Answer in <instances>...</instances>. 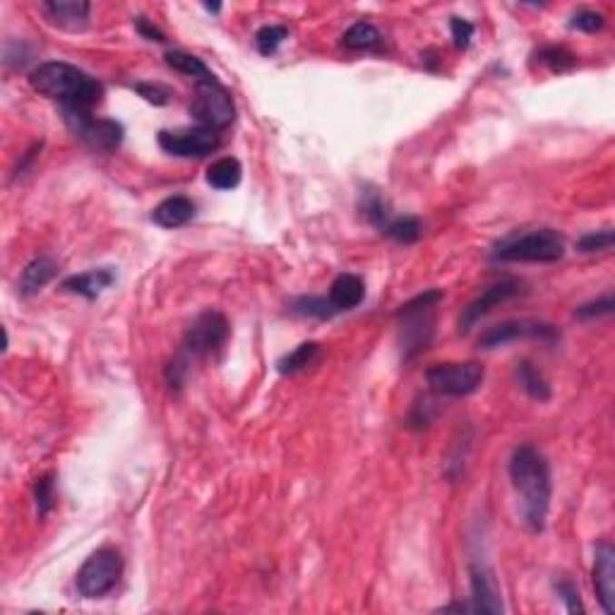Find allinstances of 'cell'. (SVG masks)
<instances>
[{
    "instance_id": "obj_1",
    "label": "cell",
    "mask_w": 615,
    "mask_h": 615,
    "mask_svg": "<svg viewBox=\"0 0 615 615\" xmlns=\"http://www.w3.org/2000/svg\"><path fill=\"white\" fill-rule=\"evenodd\" d=\"M510 479L521 501V517L527 521V527L539 534L546 527L551 495H553L548 460L534 445L517 447L510 460Z\"/></svg>"
},
{
    "instance_id": "obj_2",
    "label": "cell",
    "mask_w": 615,
    "mask_h": 615,
    "mask_svg": "<svg viewBox=\"0 0 615 615\" xmlns=\"http://www.w3.org/2000/svg\"><path fill=\"white\" fill-rule=\"evenodd\" d=\"M29 84L39 94L61 104L63 109L92 111L104 96L102 84L94 77H89L77 65H70V63L63 61L39 63L29 73Z\"/></svg>"
},
{
    "instance_id": "obj_3",
    "label": "cell",
    "mask_w": 615,
    "mask_h": 615,
    "mask_svg": "<svg viewBox=\"0 0 615 615\" xmlns=\"http://www.w3.org/2000/svg\"><path fill=\"white\" fill-rule=\"evenodd\" d=\"M445 293L440 289H431L421 296L412 298L397 311L399 322V349L402 359L412 361L431 346L435 337V315Z\"/></svg>"
},
{
    "instance_id": "obj_4",
    "label": "cell",
    "mask_w": 615,
    "mask_h": 615,
    "mask_svg": "<svg viewBox=\"0 0 615 615\" xmlns=\"http://www.w3.org/2000/svg\"><path fill=\"white\" fill-rule=\"evenodd\" d=\"M565 255V238L553 229H536L498 243L493 260L501 263H558Z\"/></svg>"
},
{
    "instance_id": "obj_5",
    "label": "cell",
    "mask_w": 615,
    "mask_h": 615,
    "mask_svg": "<svg viewBox=\"0 0 615 615\" xmlns=\"http://www.w3.org/2000/svg\"><path fill=\"white\" fill-rule=\"evenodd\" d=\"M190 115L195 118L197 125L210 130L229 128L236 118V106L231 99V92L222 82L212 74L207 80L195 82V96L190 104Z\"/></svg>"
},
{
    "instance_id": "obj_6",
    "label": "cell",
    "mask_w": 615,
    "mask_h": 615,
    "mask_svg": "<svg viewBox=\"0 0 615 615\" xmlns=\"http://www.w3.org/2000/svg\"><path fill=\"white\" fill-rule=\"evenodd\" d=\"M123 575V558L121 553L111 546H104L99 551L89 555L84 565L77 572V591L84 599H102L104 594H109L111 589L118 584Z\"/></svg>"
},
{
    "instance_id": "obj_7",
    "label": "cell",
    "mask_w": 615,
    "mask_h": 615,
    "mask_svg": "<svg viewBox=\"0 0 615 615\" xmlns=\"http://www.w3.org/2000/svg\"><path fill=\"white\" fill-rule=\"evenodd\" d=\"M229 339V320L219 311L200 312L183 337V356L190 359H204L217 349H222Z\"/></svg>"
},
{
    "instance_id": "obj_8",
    "label": "cell",
    "mask_w": 615,
    "mask_h": 615,
    "mask_svg": "<svg viewBox=\"0 0 615 615\" xmlns=\"http://www.w3.org/2000/svg\"><path fill=\"white\" fill-rule=\"evenodd\" d=\"M483 378H486V371L476 361H467V363H438L433 368H428L426 372L428 387L435 394H440V397H467V394L479 390Z\"/></svg>"
},
{
    "instance_id": "obj_9",
    "label": "cell",
    "mask_w": 615,
    "mask_h": 615,
    "mask_svg": "<svg viewBox=\"0 0 615 615\" xmlns=\"http://www.w3.org/2000/svg\"><path fill=\"white\" fill-rule=\"evenodd\" d=\"M65 123L73 130L74 135L80 137L82 143H87L89 147L96 152H115L123 143V125L121 123L111 121V118H96L92 111L80 109H63Z\"/></svg>"
},
{
    "instance_id": "obj_10",
    "label": "cell",
    "mask_w": 615,
    "mask_h": 615,
    "mask_svg": "<svg viewBox=\"0 0 615 615\" xmlns=\"http://www.w3.org/2000/svg\"><path fill=\"white\" fill-rule=\"evenodd\" d=\"M217 130L203 128H183V130H162L159 133V147L166 154L181 156V159H203L219 149Z\"/></svg>"
},
{
    "instance_id": "obj_11",
    "label": "cell",
    "mask_w": 615,
    "mask_h": 615,
    "mask_svg": "<svg viewBox=\"0 0 615 615\" xmlns=\"http://www.w3.org/2000/svg\"><path fill=\"white\" fill-rule=\"evenodd\" d=\"M517 339H541V342H555L558 330L541 320H505L501 325L488 327L479 339V349H498Z\"/></svg>"
},
{
    "instance_id": "obj_12",
    "label": "cell",
    "mask_w": 615,
    "mask_h": 615,
    "mask_svg": "<svg viewBox=\"0 0 615 615\" xmlns=\"http://www.w3.org/2000/svg\"><path fill=\"white\" fill-rule=\"evenodd\" d=\"M520 282H514V279H502V282H498V284L488 286L481 296H476L471 301V303L461 311L460 315V332L461 334H467V332H471V327L479 322L481 318H486L488 312L493 311L495 305L505 303V301H510L512 296H517L520 293Z\"/></svg>"
},
{
    "instance_id": "obj_13",
    "label": "cell",
    "mask_w": 615,
    "mask_h": 615,
    "mask_svg": "<svg viewBox=\"0 0 615 615\" xmlns=\"http://www.w3.org/2000/svg\"><path fill=\"white\" fill-rule=\"evenodd\" d=\"M471 610L476 613H502L501 589L493 572L483 562H471Z\"/></svg>"
},
{
    "instance_id": "obj_14",
    "label": "cell",
    "mask_w": 615,
    "mask_h": 615,
    "mask_svg": "<svg viewBox=\"0 0 615 615\" xmlns=\"http://www.w3.org/2000/svg\"><path fill=\"white\" fill-rule=\"evenodd\" d=\"M594 589L606 613H615V551L610 543H599L594 555Z\"/></svg>"
},
{
    "instance_id": "obj_15",
    "label": "cell",
    "mask_w": 615,
    "mask_h": 615,
    "mask_svg": "<svg viewBox=\"0 0 615 615\" xmlns=\"http://www.w3.org/2000/svg\"><path fill=\"white\" fill-rule=\"evenodd\" d=\"M41 10L55 27L68 29V32H82L89 27L92 5L84 0H46L41 3Z\"/></svg>"
},
{
    "instance_id": "obj_16",
    "label": "cell",
    "mask_w": 615,
    "mask_h": 615,
    "mask_svg": "<svg viewBox=\"0 0 615 615\" xmlns=\"http://www.w3.org/2000/svg\"><path fill=\"white\" fill-rule=\"evenodd\" d=\"M365 298V284L359 274H339L330 286V305L334 308V312L353 311L356 305L363 303Z\"/></svg>"
},
{
    "instance_id": "obj_17",
    "label": "cell",
    "mask_w": 615,
    "mask_h": 615,
    "mask_svg": "<svg viewBox=\"0 0 615 615\" xmlns=\"http://www.w3.org/2000/svg\"><path fill=\"white\" fill-rule=\"evenodd\" d=\"M115 282V272L111 267H102V270H89L82 272V274H74L63 282V289L70 291V293H77V296L87 298V301H94V298L102 296L104 289H109Z\"/></svg>"
},
{
    "instance_id": "obj_18",
    "label": "cell",
    "mask_w": 615,
    "mask_h": 615,
    "mask_svg": "<svg viewBox=\"0 0 615 615\" xmlns=\"http://www.w3.org/2000/svg\"><path fill=\"white\" fill-rule=\"evenodd\" d=\"M193 217H195V203L185 195L166 197V200L156 204L154 212H152V222L159 223L162 229H178V226H185Z\"/></svg>"
},
{
    "instance_id": "obj_19",
    "label": "cell",
    "mask_w": 615,
    "mask_h": 615,
    "mask_svg": "<svg viewBox=\"0 0 615 615\" xmlns=\"http://www.w3.org/2000/svg\"><path fill=\"white\" fill-rule=\"evenodd\" d=\"M58 263L51 255H39L22 270L20 277V293L22 296H35L44 286L55 277Z\"/></svg>"
},
{
    "instance_id": "obj_20",
    "label": "cell",
    "mask_w": 615,
    "mask_h": 615,
    "mask_svg": "<svg viewBox=\"0 0 615 615\" xmlns=\"http://www.w3.org/2000/svg\"><path fill=\"white\" fill-rule=\"evenodd\" d=\"M342 44H344L349 51H382V35L380 29L372 25V22H356L352 27L346 29L344 36H342Z\"/></svg>"
},
{
    "instance_id": "obj_21",
    "label": "cell",
    "mask_w": 615,
    "mask_h": 615,
    "mask_svg": "<svg viewBox=\"0 0 615 615\" xmlns=\"http://www.w3.org/2000/svg\"><path fill=\"white\" fill-rule=\"evenodd\" d=\"M322 356V346L318 342H303L301 346H296L293 352L286 353L284 359L277 363V371L282 375H296V372L305 371V368H311L315 365Z\"/></svg>"
},
{
    "instance_id": "obj_22",
    "label": "cell",
    "mask_w": 615,
    "mask_h": 615,
    "mask_svg": "<svg viewBox=\"0 0 615 615\" xmlns=\"http://www.w3.org/2000/svg\"><path fill=\"white\" fill-rule=\"evenodd\" d=\"M241 178H243V169H241V162L233 159V156L217 159V162L212 164L210 169H207V183H210L212 188H217V190L238 188Z\"/></svg>"
},
{
    "instance_id": "obj_23",
    "label": "cell",
    "mask_w": 615,
    "mask_h": 615,
    "mask_svg": "<svg viewBox=\"0 0 615 615\" xmlns=\"http://www.w3.org/2000/svg\"><path fill=\"white\" fill-rule=\"evenodd\" d=\"M517 380H520L521 390L529 394L536 402H548L551 399V385H548V380L543 378L541 371L531 365L529 361H521L517 365Z\"/></svg>"
},
{
    "instance_id": "obj_24",
    "label": "cell",
    "mask_w": 615,
    "mask_h": 615,
    "mask_svg": "<svg viewBox=\"0 0 615 615\" xmlns=\"http://www.w3.org/2000/svg\"><path fill=\"white\" fill-rule=\"evenodd\" d=\"M361 214H363L372 226H378V229H385L387 223L392 222V212H390V204L382 195H380L378 190H368L361 195V204H359Z\"/></svg>"
},
{
    "instance_id": "obj_25",
    "label": "cell",
    "mask_w": 615,
    "mask_h": 615,
    "mask_svg": "<svg viewBox=\"0 0 615 615\" xmlns=\"http://www.w3.org/2000/svg\"><path fill=\"white\" fill-rule=\"evenodd\" d=\"M166 63H169L174 70H178V73L188 74V77H195V82L207 80V77L214 74L203 61H200V58H197V55L185 54V51H169V54H166Z\"/></svg>"
},
{
    "instance_id": "obj_26",
    "label": "cell",
    "mask_w": 615,
    "mask_h": 615,
    "mask_svg": "<svg viewBox=\"0 0 615 615\" xmlns=\"http://www.w3.org/2000/svg\"><path fill=\"white\" fill-rule=\"evenodd\" d=\"M382 233L392 238V241H397V243L409 245L416 243L423 231H421V222L416 217H399L387 223Z\"/></svg>"
},
{
    "instance_id": "obj_27",
    "label": "cell",
    "mask_w": 615,
    "mask_h": 615,
    "mask_svg": "<svg viewBox=\"0 0 615 615\" xmlns=\"http://www.w3.org/2000/svg\"><path fill=\"white\" fill-rule=\"evenodd\" d=\"M536 61L543 63L546 68H551L553 73H565V70L575 68L577 58L570 54L568 48L562 46H546L536 54Z\"/></svg>"
},
{
    "instance_id": "obj_28",
    "label": "cell",
    "mask_w": 615,
    "mask_h": 615,
    "mask_svg": "<svg viewBox=\"0 0 615 615\" xmlns=\"http://www.w3.org/2000/svg\"><path fill=\"white\" fill-rule=\"evenodd\" d=\"M293 312H298V315H311V318L320 320H330L337 315L334 308L330 305V301H327V296L296 298V301H293Z\"/></svg>"
},
{
    "instance_id": "obj_29",
    "label": "cell",
    "mask_w": 615,
    "mask_h": 615,
    "mask_svg": "<svg viewBox=\"0 0 615 615\" xmlns=\"http://www.w3.org/2000/svg\"><path fill=\"white\" fill-rule=\"evenodd\" d=\"M289 39V29L284 25H267L255 35V44L257 51L263 55H272L277 54V48Z\"/></svg>"
},
{
    "instance_id": "obj_30",
    "label": "cell",
    "mask_w": 615,
    "mask_h": 615,
    "mask_svg": "<svg viewBox=\"0 0 615 615\" xmlns=\"http://www.w3.org/2000/svg\"><path fill=\"white\" fill-rule=\"evenodd\" d=\"M35 498H36V512H39V517H46V514L55 507V476L54 473H46V476H41V479L36 481Z\"/></svg>"
},
{
    "instance_id": "obj_31",
    "label": "cell",
    "mask_w": 615,
    "mask_h": 615,
    "mask_svg": "<svg viewBox=\"0 0 615 615\" xmlns=\"http://www.w3.org/2000/svg\"><path fill=\"white\" fill-rule=\"evenodd\" d=\"M613 243H615V233L610 229H606V231H596V233H587V236H581L577 248H580L581 253H603V251H610Z\"/></svg>"
},
{
    "instance_id": "obj_32",
    "label": "cell",
    "mask_w": 615,
    "mask_h": 615,
    "mask_svg": "<svg viewBox=\"0 0 615 615\" xmlns=\"http://www.w3.org/2000/svg\"><path fill=\"white\" fill-rule=\"evenodd\" d=\"M603 25H606V17L601 13H596V10H580L570 20V27L587 32V35H594V32L603 29Z\"/></svg>"
},
{
    "instance_id": "obj_33",
    "label": "cell",
    "mask_w": 615,
    "mask_h": 615,
    "mask_svg": "<svg viewBox=\"0 0 615 615\" xmlns=\"http://www.w3.org/2000/svg\"><path fill=\"white\" fill-rule=\"evenodd\" d=\"M615 308V301L610 293H606L603 298H596V301H591V303H584L577 308V318L581 320H594V318H603V315H610Z\"/></svg>"
},
{
    "instance_id": "obj_34",
    "label": "cell",
    "mask_w": 615,
    "mask_h": 615,
    "mask_svg": "<svg viewBox=\"0 0 615 615\" xmlns=\"http://www.w3.org/2000/svg\"><path fill=\"white\" fill-rule=\"evenodd\" d=\"M555 589H558V594H560L562 601L568 603L570 613H581V610H584V606H581V601H580V591H577V587L572 584V581L570 580L558 581Z\"/></svg>"
},
{
    "instance_id": "obj_35",
    "label": "cell",
    "mask_w": 615,
    "mask_h": 615,
    "mask_svg": "<svg viewBox=\"0 0 615 615\" xmlns=\"http://www.w3.org/2000/svg\"><path fill=\"white\" fill-rule=\"evenodd\" d=\"M450 29H452V39L457 48H467L473 39V25L461 17H452L450 22Z\"/></svg>"
},
{
    "instance_id": "obj_36",
    "label": "cell",
    "mask_w": 615,
    "mask_h": 615,
    "mask_svg": "<svg viewBox=\"0 0 615 615\" xmlns=\"http://www.w3.org/2000/svg\"><path fill=\"white\" fill-rule=\"evenodd\" d=\"M137 92L147 99L149 104H156V106H164V104L169 102V94L164 92L162 87H156V84H137Z\"/></svg>"
},
{
    "instance_id": "obj_37",
    "label": "cell",
    "mask_w": 615,
    "mask_h": 615,
    "mask_svg": "<svg viewBox=\"0 0 615 615\" xmlns=\"http://www.w3.org/2000/svg\"><path fill=\"white\" fill-rule=\"evenodd\" d=\"M137 32H140V35L144 36V39H149V41H166V36H164V32L159 27H154V25H152V22L149 20H144V17H137Z\"/></svg>"
},
{
    "instance_id": "obj_38",
    "label": "cell",
    "mask_w": 615,
    "mask_h": 615,
    "mask_svg": "<svg viewBox=\"0 0 615 615\" xmlns=\"http://www.w3.org/2000/svg\"><path fill=\"white\" fill-rule=\"evenodd\" d=\"M204 7H207L210 13H219V10H222V5H204Z\"/></svg>"
}]
</instances>
